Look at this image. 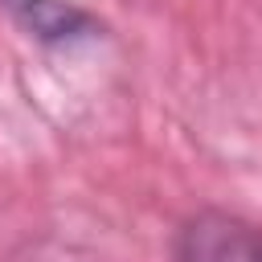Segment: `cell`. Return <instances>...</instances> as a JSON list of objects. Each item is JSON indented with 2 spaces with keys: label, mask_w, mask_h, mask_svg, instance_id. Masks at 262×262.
Segmentation results:
<instances>
[{
  "label": "cell",
  "mask_w": 262,
  "mask_h": 262,
  "mask_svg": "<svg viewBox=\"0 0 262 262\" xmlns=\"http://www.w3.org/2000/svg\"><path fill=\"white\" fill-rule=\"evenodd\" d=\"M176 262H262V233L229 213H196L176 237Z\"/></svg>",
  "instance_id": "obj_1"
},
{
  "label": "cell",
  "mask_w": 262,
  "mask_h": 262,
  "mask_svg": "<svg viewBox=\"0 0 262 262\" xmlns=\"http://www.w3.org/2000/svg\"><path fill=\"white\" fill-rule=\"evenodd\" d=\"M0 8H8L41 41H74V37L94 29L90 16L66 0H0Z\"/></svg>",
  "instance_id": "obj_2"
}]
</instances>
